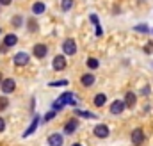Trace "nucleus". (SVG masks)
Instances as JSON below:
<instances>
[{
	"label": "nucleus",
	"mask_w": 153,
	"mask_h": 146,
	"mask_svg": "<svg viewBox=\"0 0 153 146\" xmlns=\"http://www.w3.org/2000/svg\"><path fill=\"white\" fill-rule=\"evenodd\" d=\"M0 4H2V5H9V4H11V0H0Z\"/></svg>",
	"instance_id": "c756f323"
},
{
	"label": "nucleus",
	"mask_w": 153,
	"mask_h": 146,
	"mask_svg": "<svg viewBox=\"0 0 153 146\" xmlns=\"http://www.w3.org/2000/svg\"><path fill=\"white\" fill-rule=\"evenodd\" d=\"M62 136L61 134H52L50 137H48V145L50 146H62Z\"/></svg>",
	"instance_id": "1a4fd4ad"
},
{
	"label": "nucleus",
	"mask_w": 153,
	"mask_h": 146,
	"mask_svg": "<svg viewBox=\"0 0 153 146\" xmlns=\"http://www.w3.org/2000/svg\"><path fill=\"white\" fill-rule=\"evenodd\" d=\"M70 82L68 80H55V82H50L48 86H52V87H61V86H68Z\"/></svg>",
	"instance_id": "412c9836"
},
{
	"label": "nucleus",
	"mask_w": 153,
	"mask_h": 146,
	"mask_svg": "<svg viewBox=\"0 0 153 146\" xmlns=\"http://www.w3.org/2000/svg\"><path fill=\"white\" fill-rule=\"evenodd\" d=\"M32 52H34V55H36L38 59H43V57L48 54V48H46V45H36Z\"/></svg>",
	"instance_id": "6e6552de"
},
{
	"label": "nucleus",
	"mask_w": 153,
	"mask_h": 146,
	"mask_svg": "<svg viewBox=\"0 0 153 146\" xmlns=\"http://www.w3.org/2000/svg\"><path fill=\"white\" fill-rule=\"evenodd\" d=\"M76 127H78V121H76V119H70V121L66 123L64 130H66V134H73L76 130Z\"/></svg>",
	"instance_id": "ddd939ff"
},
{
	"label": "nucleus",
	"mask_w": 153,
	"mask_h": 146,
	"mask_svg": "<svg viewBox=\"0 0 153 146\" xmlns=\"http://www.w3.org/2000/svg\"><path fill=\"white\" fill-rule=\"evenodd\" d=\"M0 82H2V73H0Z\"/></svg>",
	"instance_id": "7c9ffc66"
},
{
	"label": "nucleus",
	"mask_w": 153,
	"mask_h": 146,
	"mask_svg": "<svg viewBox=\"0 0 153 146\" xmlns=\"http://www.w3.org/2000/svg\"><path fill=\"white\" fill-rule=\"evenodd\" d=\"M66 104H71V105H75L76 100H75V95L73 93H64V95H61L55 102H53V110H59L62 109Z\"/></svg>",
	"instance_id": "f257e3e1"
},
{
	"label": "nucleus",
	"mask_w": 153,
	"mask_h": 146,
	"mask_svg": "<svg viewBox=\"0 0 153 146\" xmlns=\"http://www.w3.org/2000/svg\"><path fill=\"white\" fill-rule=\"evenodd\" d=\"M134 29H135L137 32H143V34H148V32H150L148 25H143V23H141V25H137V27H134Z\"/></svg>",
	"instance_id": "4be33fe9"
},
{
	"label": "nucleus",
	"mask_w": 153,
	"mask_h": 146,
	"mask_svg": "<svg viewBox=\"0 0 153 146\" xmlns=\"http://www.w3.org/2000/svg\"><path fill=\"white\" fill-rule=\"evenodd\" d=\"M94 136L105 139V137L109 136V127H107V125H96V127H94Z\"/></svg>",
	"instance_id": "39448f33"
},
{
	"label": "nucleus",
	"mask_w": 153,
	"mask_h": 146,
	"mask_svg": "<svg viewBox=\"0 0 153 146\" xmlns=\"http://www.w3.org/2000/svg\"><path fill=\"white\" fill-rule=\"evenodd\" d=\"M71 5H73V0H62V2H61V9H62V11H70Z\"/></svg>",
	"instance_id": "aec40b11"
},
{
	"label": "nucleus",
	"mask_w": 153,
	"mask_h": 146,
	"mask_svg": "<svg viewBox=\"0 0 153 146\" xmlns=\"http://www.w3.org/2000/svg\"><path fill=\"white\" fill-rule=\"evenodd\" d=\"M123 109H125V104L121 100H116V102H112V105H111V112L112 114H121Z\"/></svg>",
	"instance_id": "9b49d317"
},
{
	"label": "nucleus",
	"mask_w": 153,
	"mask_h": 146,
	"mask_svg": "<svg viewBox=\"0 0 153 146\" xmlns=\"http://www.w3.org/2000/svg\"><path fill=\"white\" fill-rule=\"evenodd\" d=\"M27 63H29V55L25 52H20V54L14 55V64L16 66H25Z\"/></svg>",
	"instance_id": "423d86ee"
},
{
	"label": "nucleus",
	"mask_w": 153,
	"mask_h": 146,
	"mask_svg": "<svg viewBox=\"0 0 153 146\" xmlns=\"http://www.w3.org/2000/svg\"><path fill=\"white\" fill-rule=\"evenodd\" d=\"M29 31H30V32H36V31H38V23H36L34 20H29Z\"/></svg>",
	"instance_id": "b1692460"
},
{
	"label": "nucleus",
	"mask_w": 153,
	"mask_h": 146,
	"mask_svg": "<svg viewBox=\"0 0 153 146\" xmlns=\"http://www.w3.org/2000/svg\"><path fill=\"white\" fill-rule=\"evenodd\" d=\"M105 102H107V96H105L103 93H100V95L94 96V105H96V107H103Z\"/></svg>",
	"instance_id": "4468645a"
},
{
	"label": "nucleus",
	"mask_w": 153,
	"mask_h": 146,
	"mask_svg": "<svg viewBox=\"0 0 153 146\" xmlns=\"http://www.w3.org/2000/svg\"><path fill=\"white\" fill-rule=\"evenodd\" d=\"M66 68V59H64V55H55V59H53V70L55 72H62Z\"/></svg>",
	"instance_id": "20e7f679"
},
{
	"label": "nucleus",
	"mask_w": 153,
	"mask_h": 146,
	"mask_svg": "<svg viewBox=\"0 0 153 146\" xmlns=\"http://www.w3.org/2000/svg\"><path fill=\"white\" fill-rule=\"evenodd\" d=\"M32 13H34V14H43V13H45V4H43V2H36V4L32 5Z\"/></svg>",
	"instance_id": "f3484780"
},
{
	"label": "nucleus",
	"mask_w": 153,
	"mask_h": 146,
	"mask_svg": "<svg viewBox=\"0 0 153 146\" xmlns=\"http://www.w3.org/2000/svg\"><path fill=\"white\" fill-rule=\"evenodd\" d=\"M87 66L93 68V70H96V68H98V61H96V59H87Z\"/></svg>",
	"instance_id": "393cba45"
},
{
	"label": "nucleus",
	"mask_w": 153,
	"mask_h": 146,
	"mask_svg": "<svg viewBox=\"0 0 153 146\" xmlns=\"http://www.w3.org/2000/svg\"><path fill=\"white\" fill-rule=\"evenodd\" d=\"M55 114H57L55 110H50V112H46V114H45V121H50V119H53V118H55Z\"/></svg>",
	"instance_id": "a878e982"
},
{
	"label": "nucleus",
	"mask_w": 153,
	"mask_h": 146,
	"mask_svg": "<svg viewBox=\"0 0 153 146\" xmlns=\"http://www.w3.org/2000/svg\"><path fill=\"white\" fill-rule=\"evenodd\" d=\"M73 146H82V145H76V143H75V145H73Z\"/></svg>",
	"instance_id": "2f4dec72"
},
{
	"label": "nucleus",
	"mask_w": 153,
	"mask_h": 146,
	"mask_svg": "<svg viewBox=\"0 0 153 146\" xmlns=\"http://www.w3.org/2000/svg\"><path fill=\"white\" fill-rule=\"evenodd\" d=\"M135 102H137V96L134 95V93H126V96H125V107H130V109H134V105H135Z\"/></svg>",
	"instance_id": "9d476101"
},
{
	"label": "nucleus",
	"mask_w": 153,
	"mask_h": 146,
	"mask_svg": "<svg viewBox=\"0 0 153 146\" xmlns=\"http://www.w3.org/2000/svg\"><path fill=\"white\" fill-rule=\"evenodd\" d=\"M16 43H18V37L14 36V34H7L5 39H4V45H5V46H14Z\"/></svg>",
	"instance_id": "2eb2a0df"
},
{
	"label": "nucleus",
	"mask_w": 153,
	"mask_h": 146,
	"mask_svg": "<svg viewBox=\"0 0 153 146\" xmlns=\"http://www.w3.org/2000/svg\"><path fill=\"white\" fill-rule=\"evenodd\" d=\"M75 116H82V118H96V114L93 112H87V110H75Z\"/></svg>",
	"instance_id": "6ab92c4d"
},
{
	"label": "nucleus",
	"mask_w": 153,
	"mask_h": 146,
	"mask_svg": "<svg viewBox=\"0 0 153 146\" xmlns=\"http://www.w3.org/2000/svg\"><path fill=\"white\" fill-rule=\"evenodd\" d=\"M0 86H2L4 95H9V93H13V91L16 89V82H14L13 78H5V80H2Z\"/></svg>",
	"instance_id": "7ed1b4c3"
},
{
	"label": "nucleus",
	"mask_w": 153,
	"mask_h": 146,
	"mask_svg": "<svg viewBox=\"0 0 153 146\" xmlns=\"http://www.w3.org/2000/svg\"><path fill=\"white\" fill-rule=\"evenodd\" d=\"M91 22H93L94 27H96V36H102V27H100V22H98L96 14H91Z\"/></svg>",
	"instance_id": "a211bd4d"
},
{
	"label": "nucleus",
	"mask_w": 153,
	"mask_h": 146,
	"mask_svg": "<svg viewBox=\"0 0 153 146\" xmlns=\"http://www.w3.org/2000/svg\"><path fill=\"white\" fill-rule=\"evenodd\" d=\"M5 130V121H4V118H0V132H4Z\"/></svg>",
	"instance_id": "c85d7f7f"
},
{
	"label": "nucleus",
	"mask_w": 153,
	"mask_h": 146,
	"mask_svg": "<svg viewBox=\"0 0 153 146\" xmlns=\"http://www.w3.org/2000/svg\"><path fill=\"white\" fill-rule=\"evenodd\" d=\"M38 123H39V118H38V116H34V121L30 123L29 130H25V134H23V136H25V137H29V136H30V134H32V132H34V130L38 128Z\"/></svg>",
	"instance_id": "dca6fc26"
},
{
	"label": "nucleus",
	"mask_w": 153,
	"mask_h": 146,
	"mask_svg": "<svg viewBox=\"0 0 153 146\" xmlns=\"http://www.w3.org/2000/svg\"><path fill=\"white\" fill-rule=\"evenodd\" d=\"M7 105H9V100L5 96H0V110H5Z\"/></svg>",
	"instance_id": "5701e85b"
},
{
	"label": "nucleus",
	"mask_w": 153,
	"mask_h": 146,
	"mask_svg": "<svg viewBox=\"0 0 153 146\" xmlns=\"http://www.w3.org/2000/svg\"><path fill=\"white\" fill-rule=\"evenodd\" d=\"M144 52H146V54H153V43H148V45L144 46Z\"/></svg>",
	"instance_id": "cd10ccee"
},
{
	"label": "nucleus",
	"mask_w": 153,
	"mask_h": 146,
	"mask_svg": "<svg viewBox=\"0 0 153 146\" xmlns=\"http://www.w3.org/2000/svg\"><path fill=\"white\" fill-rule=\"evenodd\" d=\"M144 141V132L141 130V128H135L134 132H132V143L134 145H141Z\"/></svg>",
	"instance_id": "0eeeda50"
},
{
	"label": "nucleus",
	"mask_w": 153,
	"mask_h": 146,
	"mask_svg": "<svg viewBox=\"0 0 153 146\" xmlns=\"http://www.w3.org/2000/svg\"><path fill=\"white\" fill-rule=\"evenodd\" d=\"M62 52H64L66 55H75L76 54V43L73 39H66V41L62 43Z\"/></svg>",
	"instance_id": "f03ea898"
},
{
	"label": "nucleus",
	"mask_w": 153,
	"mask_h": 146,
	"mask_svg": "<svg viewBox=\"0 0 153 146\" xmlns=\"http://www.w3.org/2000/svg\"><path fill=\"white\" fill-rule=\"evenodd\" d=\"M13 25H14V27H20V25H22V16H14V18H13Z\"/></svg>",
	"instance_id": "bb28decb"
},
{
	"label": "nucleus",
	"mask_w": 153,
	"mask_h": 146,
	"mask_svg": "<svg viewBox=\"0 0 153 146\" xmlns=\"http://www.w3.org/2000/svg\"><path fill=\"white\" fill-rule=\"evenodd\" d=\"M80 82H82L85 87H89V86H93V84H94V77H93L91 73H85V75H82Z\"/></svg>",
	"instance_id": "f8f14e48"
}]
</instances>
